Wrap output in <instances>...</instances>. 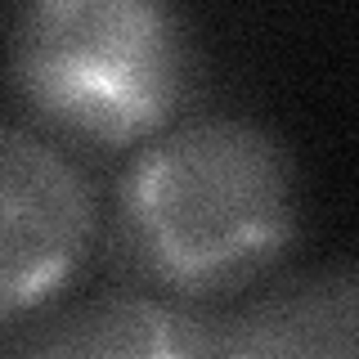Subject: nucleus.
Wrapping results in <instances>:
<instances>
[{
    "mask_svg": "<svg viewBox=\"0 0 359 359\" xmlns=\"http://www.w3.org/2000/svg\"><path fill=\"white\" fill-rule=\"evenodd\" d=\"M301 211V166L283 135L238 112H202L130 153L108 238L149 292L202 306L283 265Z\"/></svg>",
    "mask_w": 359,
    "mask_h": 359,
    "instance_id": "nucleus-1",
    "label": "nucleus"
},
{
    "mask_svg": "<svg viewBox=\"0 0 359 359\" xmlns=\"http://www.w3.org/2000/svg\"><path fill=\"white\" fill-rule=\"evenodd\" d=\"M9 81L45 140L135 153L198 90V36L162 0H41L9 27Z\"/></svg>",
    "mask_w": 359,
    "mask_h": 359,
    "instance_id": "nucleus-2",
    "label": "nucleus"
},
{
    "mask_svg": "<svg viewBox=\"0 0 359 359\" xmlns=\"http://www.w3.org/2000/svg\"><path fill=\"white\" fill-rule=\"evenodd\" d=\"M99 243V194L41 130L0 121V323L72 287Z\"/></svg>",
    "mask_w": 359,
    "mask_h": 359,
    "instance_id": "nucleus-3",
    "label": "nucleus"
},
{
    "mask_svg": "<svg viewBox=\"0 0 359 359\" xmlns=\"http://www.w3.org/2000/svg\"><path fill=\"white\" fill-rule=\"evenodd\" d=\"M9 359H220V319L157 292H108L45 319Z\"/></svg>",
    "mask_w": 359,
    "mask_h": 359,
    "instance_id": "nucleus-4",
    "label": "nucleus"
},
{
    "mask_svg": "<svg viewBox=\"0 0 359 359\" xmlns=\"http://www.w3.org/2000/svg\"><path fill=\"white\" fill-rule=\"evenodd\" d=\"M359 278L351 261L292 274L220 319V359H355Z\"/></svg>",
    "mask_w": 359,
    "mask_h": 359,
    "instance_id": "nucleus-5",
    "label": "nucleus"
}]
</instances>
